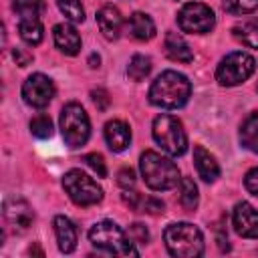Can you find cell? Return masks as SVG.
I'll return each instance as SVG.
<instances>
[{
    "instance_id": "1",
    "label": "cell",
    "mask_w": 258,
    "mask_h": 258,
    "mask_svg": "<svg viewBox=\"0 0 258 258\" xmlns=\"http://www.w3.org/2000/svg\"><path fill=\"white\" fill-rule=\"evenodd\" d=\"M191 95V83L177 71H163L149 87V101L161 109H177L187 103Z\"/></svg>"
},
{
    "instance_id": "2",
    "label": "cell",
    "mask_w": 258,
    "mask_h": 258,
    "mask_svg": "<svg viewBox=\"0 0 258 258\" xmlns=\"http://www.w3.org/2000/svg\"><path fill=\"white\" fill-rule=\"evenodd\" d=\"M165 248L177 258H198L204 254V234L198 226L187 222L169 224L163 232Z\"/></svg>"
},
{
    "instance_id": "3",
    "label": "cell",
    "mask_w": 258,
    "mask_h": 258,
    "mask_svg": "<svg viewBox=\"0 0 258 258\" xmlns=\"http://www.w3.org/2000/svg\"><path fill=\"white\" fill-rule=\"evenodd\" d=\"M139 169L145 183L155 191L171 189L181 179L177 165L171 159L159 155L157 151H145L139 159Z\"/></svg>"
},
{
    "instance_id": "4",
    "label": "cell",
    "mask_w": 258,
    "mask_h": 258,
    "mask_svg": "<svg viewBox=\"0 0 258 258\" xmlns=\"http://www.w3.org/2000/svg\"><path fill=\"white\" fill-rule=\"evenodd\" d=\"M89 240L93 246L109 252V254H117V256H139V250L133 246V242L129 240V236L111 220H103L97 222L91 230H89Z\"/></svg>"
},
{
    "instance_id": "5",
    "label": "cell",
    "mask_w": 258,
    "mask_h": 258,
    "mask_svg": "<svg viewBox=\"0 0 258 258\" xmlns=\"http://www.w3.org/2000/svg\"><path fill=\"white\" fill-rule=\"evenodd\" d=\"M153 139L155 143L171 157L183 155L187 149V135L183 131V125L173 115H159L153 121Z\"/></svg>"
},
{
    "instance_id": "6",
    "label": "cell",
    "mask_w": 258,
    "mask_h": 258,
    "mask_svg": "<svg viewBox=\"0 0 258 258\" xmlns=\"http://www.w3.org/2000/svg\"><path fill=\"white\" fill-rule=\"evenodd\" d=\"M60 131L69 147H81L91 135V123L79 103H67L60 111Z\"/></svg>"
},
{
    "instance_id": "7",
    "label": "cell",
    "mask_w": 258,
    "mask_h": 258,
    "mask_svg": "<svg viewBox=\"0 0 258 258\" xmlns=\"http://www.w3.org/2000/svg\"><path fill=\"white\" fill-rule=\"evenodd\" d=\"M256 69V60L252 54L248 52H242V50H236V52H230L226 54L218 69H216V81L222 85V87H236L240 83H244Z\"/></svg>"
},
{
    "instance_id": "8",
    "label": "cell",
    "mask_w": 258,
    "mask_h": 258,
    "mask_svg": "<svg viewBox=\"0 0 258 258\" xmlns=\"http://www.w3.org/2000/svg\"><path fill=\"white\" fill-rule=\"evenodd\" d=\"M62 187L77 206H95L103 200V187L81 169L67 171L62 175Z\"/></svg>"
},
{
    "instance_id": "9",
    "label": "cell",
    "mask_w": 258,
    "mask_h": 258,
    "mask_svg": "<svg viewBox=\"0 0 258 258\" xmlns=\"http://www.w3.org/2000/svg\"><path fill=\"white\" fill-rule=\"evenodd\" d=\"M177 24L183 32L206 34L216 26V16L210 6L202 2H187L177 12Z\"/></svg>"
},
{
    "instance_id": "10",
    "label": "cell",
    "mask_w": 258,
    "mask_h": 258,
    "mask_svg": "<svg viewBox=\"0 0 258 258\" xmlns=\"http://www.w3.org/2000/svg\"><path fill=\"white\" fill-rule=\"evenodd\" d=\"M52 97H54V83L42 73L30 75L22 85V99L26 105L34 109L46 107L52 101Z\"/></svg>"
},
{
    "instance_id": "11",
    "label": "cell",
    "mask_w": 258,
    "mask_h": 258,
    "mask_svg": "<svg viewBox=\"0 0 258 258\" xmlns=\"http://www.w3.org/2000/svg\"><path fill=\"white\" fill-rule=\"evenodd\" d=\"M232 224L236 234L242 238H256L258 240V212L248 202H238L232 212Z\"/></svg>"
},
{
    "instance_id": "12",
    "label": "cell",
    "mask_w": 258,
    "mask_h": 258,
    "mask_svg": "<svg viewBox=\"0 0 258 258\" xmlns=\"http://www.w3.org/2000/svg\"><path fill=\"white\" fill-rule=\"evenodd\" d=\"M4 218L14 232H26L34 222V212L26 200H8L4 204Z\"/></svg>"
},
{
    "instance_id": "13",
    "label": "cell",
    "mask_w": 258,
    "mask_h": 258,
    "mask_svg": "<svg viewBox=\"0 0 258 258\" xmlns=\"http://www.w3.org/2000/svg\"><path fill=\"white\" fill-rule=\"evenodd\" d=\"M97 24H99L101 34L107 40H117L119 34H121V30H123V16H121V12H119L117 6L105 4L97 12Z\"/></svg>"
},
{
    "instance_id": "14",
    "label": "cell",
    "mask_w": 258,
    "mask_h": 258,
    "mask_svg": "<svg viewBox=\"0 0 258 258\" xmlns=\"http://www.w3.org/2000/svg\"><path fill=\"white\" fill-rule=\"evenodd\" d=\"M52 36H54V44L60 52H64L69 56H75L81 50V36H79L75 26L64 24V22L56 24L52 28Z\"/></svg>"
},
{
    "instance_id": "15",
    "label": "cell",
    "mask_w": 258,
    "mask_h": 258,
    "mask_svg": "<svg viewBox=\"0 0 258 258\" xmlns=\"http://www.w3.org/2000/svg\"><path fill=\"white\" fill-rule=\"evenodd\" d=\"M105 141H107V145H109L111 151L121 153L131 143V131H129V127L123 121L113 119V121H109L105 125Z\"/></svg>"
},
{
    "instance_id": "16",
    "label": "cell",
    "mask_w": 258,
    "mask_h": 258,
    "mask_svg": "<svg viewBox=\"0 0 258 258\" xmlns=\"http://www.w3.org/2000/svg\"><path fill=\"white\" fill-rule=\"evenodd\" d=\"M194 165H196L200 177L204 181H208V183H212V181H216L220 177V165H218L216 157L210 151H206L202 145L194 147Z\"/></svg>"
},
{
    "instance_id": "17",
    "label": "cell",
    "mask_w": 258,
    "mask_h": 258,
    "mask_svg": "<svg viewBox=\"0 0 258 258\" xmlns=\"http://www.w3.org/2000/svg\"><path fill=\"white\" fill-rule=\"evenodd\" d=\"M123 202L135 210V212H145V214H151V216H159L163 214L165 210V204L153 196H143V194H137V191H125L123 194Z\"/></svg>"
},
{
    "instance_id": "18",
    "label": "cell",
    "mask_w": 258,
    "mask_h": 258,
    "mask_svg": "<svg viewBox=\"0 0 258 258\" xmlns=\"http://www.w3.org/2000/svg\"><path fill=\"white\" fill-rule=\"evenodd\" d=\"M54 234L58 242V250L64 254H71L77 248V226L67 216L54 218Z\"/></svg>"
},
{
    "instance_id": "19",
    "label": "cell",
    "mask_w": 258,
    "mask_h": 258,
    "mask_svg": "<svg viewBox=\"0 0 258 258\" xmlns=\"http://www.w3.org/2000/svg\"><path fill=\"white\" fill-rule=\"evenodd\" d=\"M163 50L167 54V58L175 60V62H191L194 60V52L189 48V44L183 40L181 34L177 32H167L165 34V42H163Z\"/></svg>"
},
{
    "instance_id": "20",
    "label": "cell",
    "mask_w": 258,
    "mask_h": 258,
    "mask_svg": "<svg viewBox=\"0 0 258 258\" xmlns=\"http://www.w3.org/2000/svg\"><path fill=\"white\" fill-rule=\"evenodd\" d=\"M127 30L135 40H151L155 36V22L145 12H133L127 20Z\"/></svg>"
},
{
    "instance_id": "21",
    "label": "cell",
    "mask_w": 258,
    "mask_h": 258,
    "mask_svg": "<svg viewBox=\"0 0 258 258\" xmlns=\"http://www.w3.org/2000/svg\"><path fill=\"white\" fill-rule=\"evenodd\" d=\"M240 143L252 153H258V111H252L240 127Z\"/></svg>"
},
{
    "instance_id": "22",
    "label": "cell",
    "mask_w": 258,
    "mask_h": 258,
    "mask_svg": "<svg viewBox=\"0 0 258 258\" xmlns=\"http://www.w3.org/2000/svg\"><path fill=\"white\" fill-rule=\"evenodd\" d=\"M232 34L236 40H240L244 46L258 48V18H248L238 22L232 28Z\"/></svg>"
},
{
    "instance_id": "23",
    "label": "cell",
    "mask_w": 258,
    "mask_h": 258,
    "mask_svg": "<svg viewBox=\"0 0 258 258\" xmlns=\"http://www.w3.org/2000/svg\"><path fill=\"white\" fill-rule=\"evenodd\" d=\"M42 32H44V28H42L40 18H20V22H18V34H20V38L26 44H32V46L40 44Z\"/></svg>"
},
{
    "instance_id": "24",
    "label": "cell",
    "mask_w": 258,
    "mask_h": 258,
    "mask_svg": "<svg viewBox=\"0 0 258 258\" xmlns=\"http://www.w3.org/2000/svg\"><path fill=\"white\" fill-rule=\"evenodd\" d=\"M200 202V194H198V185L194 183L191 177H181L179 179V204L183 210L194 212L198 208Z\"/></svg>"
},
{
    "instance_id": "25",
    "label": "cell",
    "mask_w": 258,
    "mask_h": 258,
    "mask_svg": "<svg viewBox=\"0 0 258 258\" xmlns=\"http://www.w3.org/2000/svg\"><path fill=\"white\" fill-rule=\"evenodd\" d=\"M151 73V58L145 54H133L127 64V77L131 81H143Z\"/></svg>"
},
{
    "instance_id": "26",
    "label": "cell",
    "mask_w": 258,
    "mask_h": 258,
    "mask_svg": "<svg viewBox=\"0 0 258 258\" xmlns=\"http://www.w3.org/2000/svg\"><path fill=\"white\" fill-rule=\"evenodd\" d=\"M12 8L20 18H40L46 6L44 0H14Z\"/></svg>"
},
{
    "instance_id": "27",
    "label": "cell",
    "mask_w": 258,
    "mask_h": 258,
    "mask_svg": "<svg viewBox=\"0 0 258 258\" xmlns=\"http://www.w3.org/2000/svg\"><path fill=\"white\" fill-rule=\"evenodd\" d=\"M58 10L73 22H83L85 20V8L81 0H56Z\"/></svg>"
},
{
    "instance_id": "28",
    "label": "cell",
    "mask_w": 258,
    "mask_h": 258,
    "mask_svg": "<svg viewBox=\"0 0 258 258\" xmlns=\"http://www.w3.org/2000/svg\"><path fill=\"white\" fill-rule=\"evenodd\" d=\"M30 133L38 139H46L52 135V121L48 115H36L30 121Z\"/></svg>"
},
{
    "instance_id": "29",
    "label": "cell",
    "mask_w": 258,
    "mask_h": 258,
    "mask_svg": "<svg viewBox=\"0 0 258 258\" xmlns=\"http://www.w3.org/2000/svg\"><path fill=\"white\" fill-rule=\"evenodd\" d=\"M224 10L230 14H252L258 10V0H224Z\"/></svg>"
},
{
    "instance_id": "30",
    "label": "cell",
    "mask_w": 258,
    "mask_h": 258,
    "mask_svg": "<svg viewBox=\"0 0 258 258\" xmlns=\"http://www.w3.org/2000/svg\"><path fill=\"white\" fill-rule=\"evenodd\" d=\"M83 161L99 175V177H107V165H105V159L101 153H89L83 157Z\"/></svg>"
},
{
    "instance_id": "31",
    "label": "cell",
    "mask_w": 258,
    "mask_h": 258,
    "mask_svg": "<svg viewBox=\"0 0 258 258\" xmlns=\"http://www.w3.org/2000/svg\"><path fill=\"white\" fill-rule=\"evenodd\" d=\"M127 236H129V240H131L133 244H147V242H149V232H147V228H145L143 224H139V222H135V224L129 226Z\"/></svg>"
},
{
    "instance_id": "32",
    "label": "cell",
    "mask_w": 258,
    "mask_h": 258,
    "mask_svg": "<svg viewBox=\"0 0 258 258\" xmlns=\"http://www.w3.org/2000/svg\"><path fill=\"white\" fill-rule=\"evenodd\" d=\"M91 97H93V103H95V107H97L99 111H105V109L109 107V103H111L109 93H107L105 89H93V91H91Z\"/></svg>"
},
{
    "instance_id": "33",
    "label": "cell",
    "mask_w": 258,
    "mask_h": 258,
    "mask_svg": "<svg viewBox=\"0 0 258 258\" xmlns=\"http://www.w3.org/2000/svg\"><path fill=\"white\" fill-rule=\"evenodd\" d=\"M117 183H119L121 187H125V189L133 187V185H135V171H133L131 167L119 169V173H117Z\"/></svg>"
},
{
    "instance_id": "34",
    "label": "cell",
    "mask_w": 258,
    "mask_h": 258,
    "mask_svg": "<svg viewBox=\"0 0 258 258\" xmlns=\"http://www.w3.org/2000/svg\"><path fill=\"white\" fill-rule=\"evenodd\" d=\"M244 185H246V189H248L252 196H258V167H254V169H250V171L246 173Z\"/></svg>"
},
{
    "instance_id": "35",
    "label": "cell",
    "mask_w": 258,
    "mask_h": 258,
    "mask_svg": "<svg viewBox=\"0 0 258 258\" xmlns=\"http://www.w3.org/2000/svg\"><path fill=\"white\" fill-rule=\"evenodd\" d=\"M12 54H14V60H16V64H20V67H26V64L32 60V54L24 52L22 48H14V50H12Z\"/></svg>"
},
{
    "instance_id": "36",
    "label": "cell",
    "mask_w": 258,
    "mask_h": 258,
    "mask_svg": "<svg viewBox=\"0 0 258 258\" xmlns=\"http://www.w3.org/2000/svg\"><path fill=\"white\" fill-rule=\"evenodd\" d=\"M89 62H91V67H99V56H97V54H91Z\"/></svg>"
},
{
    "instance_id": "37",
    "label": "cell",
    "mask_w": 258,
    "mask_h": 258,
    "mask_svg": "<svg viewBox=\"0 0 258 258\" xmlns=\"http://www.w3.org/2000/svg\"><path fill=\"white\" fill-rule=\"evenodd\" d=\"M256 89H258V87H256Z\"/></svg>"
}]
</instances>
